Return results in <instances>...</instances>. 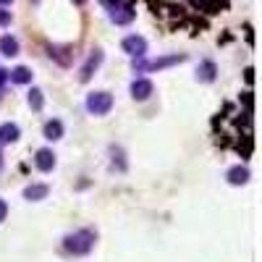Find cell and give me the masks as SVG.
I'll list each match as a JSON object with an SVG mask.
<instances>
[{
  "instance_id": "cell-22",
  "label": "cell",
  "mask_w": 262,
  "mask_h": 262,
  "mask_svg": "<svg viewBox=\"0 0 262 262\" xmlns=\"http://www.w3.org/2000/svg\"><path fill=\"white\" fill-rule=\"evenodd\" d=\"M0 168H3V155H0Z\"/></svg>"
},
{
  "instance_id": "cell-12",
  "label": "cell",
  "mask_w": 262,
  "mask_h": 262,
  "mask_svg": "<svg viewBox=\"0 0 262 262\" xmlns=\"http://www.w3.org/2000/svg\"><path fill=\"white\" fill-rule=\"evenodd\" d=\"M228 181H231L233 186H242V184H247V181H249V170H247V168H242V165L231 168V170H228Z\"/></svg>"
},
{
  "instance_id": "cell-11",
  "label": "cell",
  "mask_w": 262,
  "mask_h": 262,
  "mask_svg": "<svg viewBox=\"0 0 262 262\" xmlns=\"http://www.w3.org/2000/svg\"><path fill=\"white\" fill-rule=\"evenodd\" d=\"M0 53H3V55H8V58L18 55V39H16V37H11V34L0 37Z\"/></svg>"
},
{
  "instance_id": "cell-5",
  "label": "cell",
  "mask_w": 262,
  "mask_h": 262,
  "mask_svg": "<svg viewBox=\"0 0 262 262\" xmlns=\"http://www.w3.org/2000/svg\"><path fill=\"white\" fill-rule=\"evenodd\" d=\"M100 63H102V50H92L90 58H86V63L79 69V81H90L92 74L100 69Z\"/></svg>"
},
{
  "instance_id": "cell-2",
  "label": "cell",
  "mask_w": 262,
  "mask_h": 262,
  "mask_svg": "<svg viewBox=\"0 0 262 262\" xmlns=\"http://www.w3.org/2000/svg\"><path fill=\"white\" fill-rule=\"evenodd\" d=\"M111 107H113V95H107V92H92L86 97V111L95 116H107Z\"/></svg>"
},
{
  "instance_id": "cell-20",
  "label": "cell",
  "mask_w": 262,
  "mask_h": 262,
  "mask_svg": "<svg viewBox=\"0 0 262 262\" xmlns=\"http://www.w3.org/2000/svg\"><path fill=\"white\" fill-rule=\"evenodd\" d=\"M8 3H13V0H0V6H8Z\"/></svg>"
},
{
  "instance_id": "cell-15",
  "label": "cell",
  "mask_w": 262,
  "mask_h": 262,
  "mask_svg": "<svg viewBox=\"0 0 262 262\" xmlns=\"http://www.w3.org/2000/svg\"><path fill=\"white\" fill-rule=\"evenodd\" d=\"M63 137V123L55 118V121H48L45 123V139H50V142H55V139H60Z\"/></svg>"
},
{
  "instance_id": "cell-1",
  "label": "cell",
  "mask_w": 262,
  "mask_h": 262,
  "mask_svg": "<svg viewBox=\"0 0 262 262\" xmlns=\"http://www.w3.org/2000/svg\"><path fill=\"white\" fill-rule=\"evenodd\" d=\"M95 242H97V233L92 228H81V231H74L63 238V249L74 257H81V254H90L95 249Z\"/></svg>"
},
{
  "instance_id": "cell-6",
  "label": "cell",
  "mask_w": 262,
  "mask_h": 262,
  "mask_svg": "<svg viewBox=\"0 0 262 262\" xmlns=\"http://www.w3.org/2000/svg\"><path fill=\"white\" fill-rule=\"evenodd\" d=\"M34 165H37L42 173H50V170L55 168V152H53V149H37Z\"/></svg>"
},
{
  "instance_id": "cell-18",
  "label": "cell",
  "mask_w": 262,
  "mask_h": 262,
  "mask_svg": "<svg viewBox=\"0 0 262 262\" xmlns=\"http://www.w3.org/2000/svg\"><path fill=\"white\" fill-rule=\"evenodd\" d=\"M6 215H8V205H6V200H0V223L6 221Z\"/></svg>"
},
{
  "instance_id": "cell-13",
  "label": "cell",
  "mask_w": 262,
  "mask_h": 262,
  "mask_svg": "<svg viewBox=\"0 0 262 262\" xmlns=\"http://www.w3.org/2000/svg\"><path fill=\"white\" fill-rule=\"evenodd\" d=\"M8 76H11L13 84H29V81H32V71L27 69V66H18V69L8 71Z\"/></svg>"
},
{
  "instance_id": "cell-21",
  "label": "cell",
  "mask_w": 262,
  "mask_h": 262,
  "mask_svg": "<svg viewBox=\"0 0 262 262\" xmlns=\"http://www.w3.org/2000/svg\"><path fill=\"white\" fill-rule=\"evenodd\" d=\"M74 3H76V6H84V3H86V0H74Z\"/></svg>"
},
{
  "instance_id": "cell-9",
  "label": "cell",
  "mask_w": 262,
  "mask_h": 262,
  "mask_svg": "<svg viewBox=\"0 0 262 262\" xmlns=\"http://www.w3.org/2000/svg\"><path fill=\"white\" fill-rule=\"evenodd\" d=\"M48 194H50V186L48 184H32V186L24 189V196H27L29 202H39V200H45Z\"/></svg>"
},
{
  "instance_id": "cell-3",
  "label": "cell",
  "mask_w": 262,
  "mask_h": 262,
  "mask_svg": "<svg viewBox=\"0 0 262 262\" xmlns=\"http://www.w3.org/2000/svg\"><path fill=\"white\" fill-rule=\"evenodd\" d=\"M121 48H123V53H128L131 58H144V53H147V39L139 37V34H131V37H123Z\"/></svg>"
},
{
  "instance_id": "cell-4",
  "label": "cell",
  "mask_w": 262,
  "mask_h": 262,
  "mask_svg": "<svg viewBox=\"0 0 262 262\" xmlns=\"http://www.w3.org/2000/svg\"><path fill=\"white\" fill-rule=\"evenodd\" d=\"M134 16H137V11H134V6H131V3H116L111 8V21H113V24H118V27L131 24Z\"/></svg>"
},
{
  "instance_id": "cell-8",
  "label": "cell",
  "mask_w": 262,
  "mask_h": 262,
  "mask_svg": "<svg viewBox=\"0 0 262 262\" xmlns=\"http://www.w3.org/2000/svg\"><path fill=\"white\" fill-rule=\"evenodd\" d=\"M186 60V55H165V58H158V60H152V63H144L142 69H149V71H160V69H165V66H173V63H184Z\"/></svg>"
},
{
  "instance_id": "cell-16",
  "label": "cell",
  "mask_w": 262,
  "mask_h": 262,
  "mask_svg": "<svg viewBox=\"0 0 262 262\" xmlns=\"http://www.w3.org/2000/svg\"><path fill=\"white\" fill-rule=\"evenodd\" d=\"M42 102H45V100H42V92H39V90H32V92H29V105H32V111H42Z\"/></svg>"
},
{
  "instance_id": "cell-14",
  "label": "cell",
  "mask_w": 262,
  "mask_h": 262,
  "mask_svg": "<svg viewBox=\"0 0 262 262\" xmlns=\"http://www.w3.org/2000/svg\"><path fill=\"white\" fill-rule=\"evenodd\" d=\"M196 79L200 81H212L215 79V63L212 60H202L200 69H196Z\"/></svg>"
},
{
  "instance_id": "cell-10",
  "label": "cell",
  "mask_w": 262,
  "mask_h": 262,
  "mask_svg": "<svg viewBox=\"0 0 262 262\" xmlns=\"http://www.w3.org/2000/svg\"><path fill=\"white\" fill-rule=\"evenodd\" d=\"M18 137H21V128L16 123H3L0 126V142L3 144H13Z\"/></svg>"
},
{
  "instance_id": "cell-7",
  "label": "cell",
  "mask_w": 262,
  "mask_h": 262,
  "mask_svg": "<svg viewBox=\"0 0 262 262\" xmlns=\"http://www.w3.org/2000/svg\"><path fill=\"white\" fill-rule=\"evenodd\" d=\"M152 95V81L149 79H134V81H131V97H134V100H147Z\"/></svg>"
},
{
  "instance_id": "cell-17",
  "label": "cell",
  "mask_w": 262,
  "mask_h": 262,
  "mask_svg": "<svg viewBox=\"0 0 262 262\" xmlns=\"http://www.w3.org/2000/svg\"><path fill=\"white\" fill-rule=\"evenodd\" d=\"M8 24H11V11L0 8V27H8Z\"/></svg>"
},
{
  "instance_id": "cell-19",
  "label": "cell",
  "mask_w": 262,
  "mask_h": 262,
  "mask_svg": "<svg viewBox=\"0 0 262 262\" xmlns=\"http://www.w3.org/2000/svg\"><path fill=\"white\" fill-rule=\"evenodd\" d=\"M6 81H8V71H6V69H0V86H3Z\"/></svg>"
}]
</instances>
